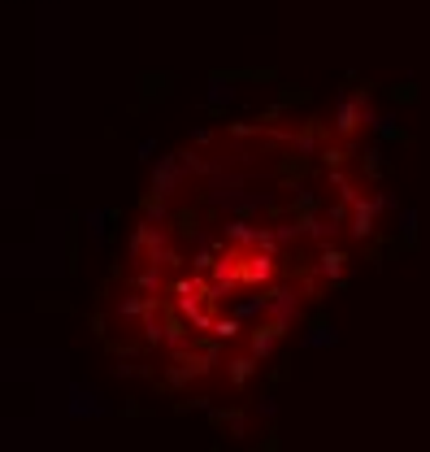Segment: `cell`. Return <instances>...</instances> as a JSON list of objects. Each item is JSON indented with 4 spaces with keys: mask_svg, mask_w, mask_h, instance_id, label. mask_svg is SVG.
Returning a JSON list of instances; mask_svg holds the SVG:
<instances>
[{
    "mask_svg": "<svg viewBox=\"0 0 430 452\" xmlns=\"http://www.w3.org/2000/svg\"><path fill=\"white\" fill-rule=\"evenodd\" d=\"M235 331H239V318H235V313H231V318H222L218 326H213V335H218V339H231Z\"/></svg>",
    "mask_w": 430,
    "mask_h": 452,
    "instance_id": "obj_23",
    "label": "cell"
},
{
    "mask_svg": "<svg viewBox=\"0 0 430 452\" xmlns=\"http://www.w3.org/2000/svg\"><path fill=\"white\" fill-rule=\"evenodd\" d=\"M235 100V87L226 75H213L209 79V96H204V109H226V104Z\"/></svg>",
    "mask_w": 430,
    "mask_h": 452,
    "instance_id": "obj_9",
    "label": "cell"
},
{
    "mask_svg": "<svg viewBox=\"0 0 430 452\" xmlns=\"http://www.w3.org/2000/svg\"><path fill=\"white\" fill-rule=\"evenodd\" d=\"M370 200H374V209H378V214H387V209H396V200H391L387 192H374Z\"/></svg>",
    "mask_w": 430,
    "mask_h": 452,
    "instance_id": "obj_24",
    "label": "cell"
},
{
    "mask_svg": "<svg viewBox=\"0 0 430 452\" xmlns=\"http://www.w3.org/2000/svg\"><path fill=\"white\" fill-rule=\"evenodd\" d=\"M204 161L196 157V153H170V157H157V165H153V196L157 200H170L178 187H183V179L192 170H200Z\"/></svg>",
    "mask_w": 430,
    "mask_h": 452,
    "instance_id": "obj_1",
    "label": "cell"
},
{
    "mask_svg": "<svg viewBox=\"0 0 430 452\" xmlns=\"http://www.w3.org/2000/svg\"><path fill=\"white\" fill-rule=\"evenodd\" d=\"M348 209H352V218H348V235H352V239H370V235H374V218H378L374 200H365V196H361V200H352Z\"/></svg>",
    "mask_w": 430,
    "mask_h": 452,
    "instance_id": "obj_5",
    "label": "cell"
},
{
    "mask_svg": "<svg viewBox=\"0 0 430 452\" xmlns=\"http://www.w3.org/2000/svg\"><path fill=\"white\" fill-rule=\"evenodd\" d=\"M143 222H148V226H161L165 222V200H148V204H143Z\"/></svg>",
    "mask_w": 430,
    "mask_h": 452,
    "instance_id": "obj_18",
    "label": "cell"
},
{
    "mask_svg": "<svg viewBox=\"0 0 430 452\" xmlns=\"http://www.w3.org/2000/svg\"><path fill=\"white\" fill-rule=\"evenodd\" d=\"M253 365H257L253 357H235V361H231V382H243L248 374H253Z\"/></svg>",
    "mask_w": 430,
    "mask_h": 452,
    "instance_id": "obj_20",
    "label": "cell"
},
{
    "mask_svg": "<svg viewBox=\"0 0 430 452\" xmlns=\"http://www.w3.org/2000/svg\"><path fill=\"white\" fill-rule=\"evenodd\" d=\"M396 222H400V235L413 239V235H417V209H400V218H396Z\"/></svg>",
    "mask_w": 430,
    "mask_h": 452,
    "instance_id": "obj_19",
    "label": "cell"
},
{
    "mask_svg": "<svg viewBox=\"0 0 430 452\" xmlns=\"http://www.w3.org/2000/svg\"><path fill=\"white\" fill-rule=\"evenodd\" d=\"M321 157H326V165H339V161H343V148H326Z\"/></svg>",
    "mask_w": 430,
    "mask_h": 452,
    "instance_id": "obj_28",
    "label": "cell"
},
{
    "mask_svg": "<svg viewBox=\"0 0 430 452\" xmlns=\"http://www.w3.org/2000/svg\"><path fill=\"white\" fill-rule=\"evenodd\" d=\"M192 265H196V270H209V265H213V253H196Z\"/></svg>",
    "mask_w": 430,
    "mask_h": 452,
    "instance_id": "obj_27",
    "label": "cell"
},
{
    "mask_svg": "<svg viewBox=\"0 0 430 452\" xmlns=\"http://www.w3.org/2000/svg\"><path fill=\"white\" fill-rule=\"evenodd\" d=\"M278 196L274 192H239L231 204H226V214L231 218H248V214H261V209H274Z\"/></svg>",
    "mask_w": 430,
    "mask_h": 452,
    "instance_id": "obj_6",
    "label": "cell"
},
{
    "mask_svg": "<svg viewBox=\"0 0 430 452\" xmlns=\"http://www.w3.org/2000/svg\"><path fill=\"white\" fill-rule=\"evenodd\" d=\"M335 343H339V331L331 322H317L300 335V348H309V353H321V348H335Z\"/></svg>",
    "mask_w": 430,
    "mask_h": 452,
    "instance_id": "obj_8",
    "label": "cell"
},
{
    "mask_svg": "<svg viewBox=\"0 0 430 452\" xmlns=\"http://www.w3.org/2000/svg\"><path fill=\"white\" fill-rule=\"evenodd\" d=\"M296 313H300L296 287H274V292H270V326H274L278 335H282V331H292Z\"/></svg>",
    "mask_w": 430,
    "mask_h": 452,
    "instance_id": "obj_2",
    "label": "cell"
},
{
    "mask_svg": "<svg viewBox=\"0 0 430 452\" xmlns=\"http://www.w3.org/2000/svg\"><path fill=\"white\" fill-rule=\"evenodd\" d=\"M378 139H400V118L396 114H378V122L370 126Z\"/></svg>",
    "mask_w": 430,
    "mask_h": 452,
    "instance_id": "obj_14",
    "label": "cell"
},
{
    "mask_svg": "<svg viewBox=\"0 0 430 452\" xmlns=\"http://www.w3.org/2000/svg\"><path fill=\"white\" fill-rule=\"evenodd\" d=\"M300 231H304L309 239H335V235H339L335 222H321L317 214H304V218H300Z\"/></svg>",
    "mask_w": 430,
    "mask_h": 452,
    "instance_id": "obj_12",
    "label": "cell"
},
{
    "mask_svg": "<svg viewBox=\"0 0 430 452\" xmlns=\"http://www.w3.org/2000/svg\"><path fill=\"white\" fill-rule=\"evenodd\" d=\"M209 139H213V131H209V126H200V131L192 135V144H209Z\"/></svg>",
    "mask_w": 430,
    "mask_h": 452,
    "instance_id": "obj_29",
    "label": "cell"
},
{
    "mask_svg": "<svg viewBox=\"0 0 430 452\" xmlns=\"http://www.w3.org/2000/svg\"><path fill=\"white\" fill-rule=\"evenodd\" d=\"M83 222H87V235L100 243V239H104V222H109V214H104V209H87Z\"/></svg>",
    "mask_w": 430,
    "mask_h": 452,
    "instance_id": "obj_16",
    "label": "cell"
},
{
    "mask_svg": "<svg viewBox=\"0 0 430 452\" xmlns=\"http://www.w3.org/2000/svg\"><path fill=\"white\" fill-rule=\"evenodd\" d=\"M270 274H274V257L270 253H257V257H248V265H243V283L257 287V283H265Z\"/></svg>",
    "mask_w": 430,
    "mask_h": 452,
    "instance_id": "obj_10",
    "label": "cell"
},
{
    "mask_svg": "<svg viewBox=\"0 0 430 452\" xmlns=\"http://www.w3.org/2000/svg\"><path fill=\"white\" fill-rule=\"evenodd\" d=\"M100 413H109V404L100 400V392L96 387H83V382H75L70 387V417H100Z\"/></svg>",
    "mask_w": 430,
    "mask_h": 452,
    "instance_id": "obj_4",
    "label": "cell"
},
{
    "mask_svg": "<svg viewBox=\"0 0 430 452\" xmlns=\"http://www.w3.org/2000/svg\"><path fill=\"white\" fill-rule=\"evenodd\" d=\"M296 153H317V131H300L296 135Z\"/></svg>",
    "mask_w": 430,
    "mask_h": 452,
    "instance_id": "obj_22",
    "label": "cell"
},
{
    "mask_svg": "<svg viewBox=\"0 0 430 452\" xmlns=\"http://www.w3.org/2000/svg\"><path fill=\"white\" fill-rule=\"evenodd\" d=\"M257 413H261V417H274V413H278V404H274V396H265V400L257 404Z\"/></svg>",
    "mask_w": 430,
    "mask_h": 452,
    "instance_id": "obj_25",
    "label": "cell"
},
{
    "mask_svg": "<svg viewBox=\"0 0 430 452\" xmlns=\"http://www.w3.org/2000/svg\"><path fill=\"white\" fill-rule=\"evenodd\" d=\"M231 313L243 322V318H270V296H248V300H235Z\"/></svg>",
    "mask_w": 430,
    "mask_h": 452,
    "instance_id": "obj_11",
    "label": "cell"
},
{
    "mask_svg": "<svg viewBox=\"0 0 430 452\" xmlns=\"http://www.w3.org/2000/svg\"><path fill=\"white\" fill-rule=\"evenodd\" d=\"M226 239H231V243H239V248H261L265 226L248 222V218H231V222H226Z\"/></svg>",
    "mask_w": 430,
    "mask_h": 452,
    "instance_id": "obj_7",
    "label": "cell"
},
{
    "mask_svg": "<svg viewBox=\"0 0 430 452\" xmlns=\"http://www.w3.org/2000/svg\"><path fill=\"white\" fill-rule=\"evenodd\" d=\"M343 261H348V257H343L339 248H326V253L317 257V274H321V278H339V274H343Z\"/></svg>",
    "mask_w": 430,
    "mask_h": 452,
    "instance_id": "obj_13",
    "label": "cell"
},
{
    "mask_svg": "<svg viewBox=\"0 0 430 452\" xmlns=\"http://www.w3.org/2000/svg\"><path fill=\"white\" fill-rule=\"evenodd\" d=\"M153 153H157V139H143V144H139V157L153 161Z\"/></svg>",
    "mask_w": 430,
    "mask_h": 452,
    "instance_id": "obj_26",
    "label": "cell"
},
{
    "mask_svg": "<svg viewBox=\"0 0 430 452\" xmlns=\"http://www.w3.org/2000/svg\"><path fill=\"white\" fill-rule=\"evenodd\" d=\"M365 100H370V92L339 96V104H335V131L339 135H352L356 126H365Z\"/></svg>",
    "mask_w": 430,
    "mask_h": 452,
    "instance_id": "obj_3",
    "label": "cell"
},
{
    "mask_svg": "<svg viewBox=\"0 0 430 452\" xmlns=\"http://www.w3.org/2000/svg\"><path fill=\"white\" fill-rule=\"evenodd\" d=\"M135 283H139V292H161V270L157 265H148V270H139V278H135Z\"/></svg>",
    "mask_w": 430,
    "mask_h": 452,
    "instance_id": "obj_17",
    "label": "cell"
},
{
    "mask_svg": "<svg viewBox=\"0 0 430 452\" xmlns=\"http://www.w3.org/2000/svg\"><path fill=\"white\" fill-rule=\"evenodd\" d=\"M274 339H278L274 326H265V331L257 326V335H253V357H270V353H274Z\"/></svg>",
    "mask_w": 430,
    "mask_h": 452,
    "instance_id": "obj_15",
    "label": "cell"
},
{
    "mask_svg": "<svg viewBox=\"0 0 430 452\" xmlns=\"http://www.w3.org/2000/svg\"><path fill=\"white\" fill-rule=\"evenodd\" d=\"M274 235H278V243H292V239H300L304 231H300V218L296 222H282V226H274Z\"/></svg>",
    "mask_w": 430,
    "mask_h": 452,
    "instance_id": "obj_21",
    "label": "cell"
}]
</instances>
